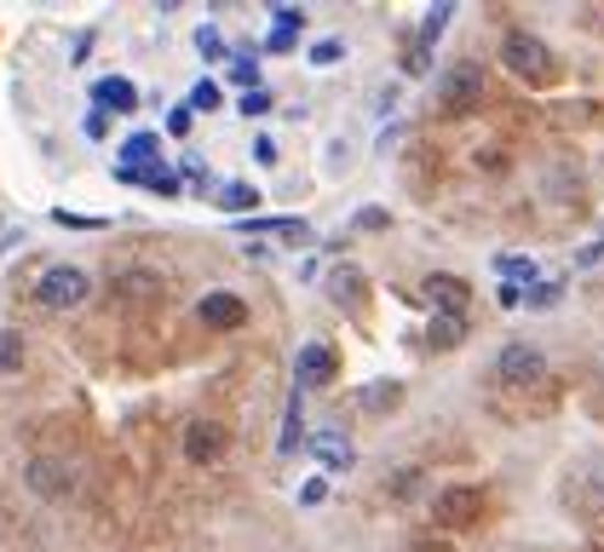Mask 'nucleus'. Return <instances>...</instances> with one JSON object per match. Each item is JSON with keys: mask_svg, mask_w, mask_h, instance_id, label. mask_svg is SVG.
<instances>
[{"mask_svg": "<svg viewBox=\"0 0 604 552\" xmlns=\"http://www.w3.org/2000/svg\"><path fill=\"white\" fill-rule=\"evenodd\" d=\"M501 58H507L513 75H524V81H536V87H547L552 75H559V64H552V53H547V41L530 35V30H513L507 41H501Z\"/></svg>", "mask_w": 604, "mask_h": 552, "instance_id": "obj_1", "label": "nucleus"}, {"mask_svg": "<svg viewBox=\"0 0 604 552\" xmlns=\"http://www.w3.org/2000/svg\"><path fill=\"white\" fill-rule=\"evenodd\" d=\"M87 288H92V276H87L81 265H53V271L35 283V299H41L46 311H75V306L87 299Z\"/></svg>", "mask_w": 604, "mask_h": 552, "instance_id": "obj_2", "label": "nucleus"}, {"mask_svg": "<svg viewBox=\"0 0 604 552\" xmlns=\"http://www.w3.org/2000/svg\"><path fill=\"white\" fill-rule=\"evenodd\" d=\"M495 374H501L507 386H541V380H547V357H541L530 340H513V345L495 357Z\"/></svg>", "mask_w": 604, "mask_h": 552, "instance_id": "obj_3", "label": "nucleus"}, {"mask_svg": "<svg viewBox=\"0 0 604 552\" xmlns=\"http://www.w3.org/2000/svg\"><path fill=\"white\" fill-rule=\"evenodd\" d=\"M477 512H484V489H472V484H449L432 500V518L443 523V530H466Z\"/></svg>", "mask_w": 604, "mask_h": 552, "instance_id": "obj_4", "label": "nucleus"}, {"mask_svg": "<svg viewBox=\"0 0 604 552\" xmlns=\"http://www.w3.org/2000/svg\"><path fill=\"white\" fill-rule=\"evenodd\" d=\"M438 98H443V110H472L484 98V64H449L438 81Z\"/></svg>", "mask_w": 604, "mask_h": 552, "instance_id": "obj_5", "label": "nucleus"}, {"mask_svg": "<svg viewBox=\"0 0 604 552\" xmlns=\"http://www.w3.org/2000/svg\"><path fill=\"white\" fill-rule=\"evenodd\" d=\"M23 484H30L41 500H58V495L75 489V466L58 461V455H35L30 466H23Z\"/></svg>", "mask_w": 604, "mask_h": 552, "instance_id": "obj_6", "label": "nucleus"}, {"mask_svg": "<svg viewBox=\"0 0 604 552\" xmlns=\"http://www.w3.org/2000/svg\"><path fill=\"white\" fill-rule=\"evenodd\" d=\"M224 443H231V438H224L219 420H190L185 426V461L190 466H213L224 455Z\"/></svg>", "mask_w": 604, "mask_h": 552, "instance_id": "obj_7", "label": "nucleus"}, {"mask_svg": "<svg viewBox=\"0 0 604 552\" xmlns=\"http://www.w3.org/2000/svg\"><path fill=\"white\" fill-rule=\"evenodd\" d=\"M329 380H334V345H322V340L299 345V363H294V386H299V391H311V386H329Z\"/></svg>", "mask_w": 604, "mask_h": 552, "instance_id": "obj_8", "label": "nucleus"}, {"mask_svg": "<svg viewBox=\"0 0 604 552\" xmlns=\"http://www.w3.org/2000/svg\"><path fill=\"white\" fill-rule=\"evenodd\" d=\"M196 317H201V329H219V334H231V329H242V322H248V306H242L237 294H201Z\"/></svg>", "mask_w": 604, "mask_h": 552, "instance_id": "obj_9", "label": "nucleus"}, {"mask_svg": "<svg viewBox=\"0 0 604 552\" xmlns=\"http://www.w3.org/2000/svg\"><path fill=\"white\" fill-rule=\"evenodd\" d=\"M426 294H432V306L449 311V317H466V306H472V288L461 283V276H449V271L426 276Z\"/></svg>", "mask_w": 604, "mask_h": 552, "instance_id": "obj_10", "label": "nucleus"}, {"mask_svg": "<svg viewBox=\"0 0 604 552\" xmlns=\"http://www.w3.org/2000/svg\"><path fill=\"white\" fill-rule=\"evenodd\" d=\"M92 104H98V110H121V115H128V110H139V87L128 81V75H105V81L92 87Z\"/></svg>", "mask_w": 604, "mask_h": 552, "instance_id": "obj_11", "label": "nucleus"}, {"mask_svg": "<svg viewBox=\"0 0 604 552\" xmlns=\"http://www.w3.org/2000/svg\"><path fill=\"white\" fill-rule=\"evenodd\" d=\"M329 299H334V306L358 311V306H363V271H358V265H334V271H329Z\"/></svg>", "mask_w": 604, "mask_h": 552, "instance_id": "obj_12", "label": "nucleus"}, {"mask_svg": "<svg viewBox=\"0 0 604 552\" xmlns=\"http://www.w3.org/2000/svg\"><path fill=\"white\" fill-rule=\"evenodd\" d=\"M461 340H466V317L432 311V322H426V345H432V351H455Z\"/></svg>", "mask_w": 604, "mask_h": 552, "instance_id": "obj_13", "label": "nucleus"}, {"mask_svg": "<svg viewBox=\"0 0 604 552\" xmlns=\"http://www.w3.org/2000/svg\"><path fill=\"white\" fill-rule=\"evenodd\" d=\"M311 455L329 466V472H345L351 461H358V455H351V443H345V432H317L311 438Z\"/></svg>", "mask_w": 604, "mask_h": 552, "instance_id": "obj_14", "label": "nucleus"}, {"mask_svg": "<svg viewBox=\"0 0 604 552\" xmlns=\"http://www.w3.org/2000/svg\"><path fill=\"white\" fill-rule=\"evenodd\" d=\"M248 236H283V242H311V224L306 219H254Z\"/></svg>", "mask_w": 604, "mask_h": 552, "instance_id": "obj_15", "label": "nucleus"}, {"mask_svg": "<svg viewBox=\"0 0 604 552\" xmlns=\"http://www.w3.org/2000/svg\"><path fill=\"white\" fill-rule=\"evenodd\" d=\"M358 404H363L369 415H392V409L403 404V386H397V380H374V386H363Z\"/></svg>", "mask_w": 604, "mask_h": 552, "instance_id": "obj_16", "label": "nucleus"}, {"mask_svg": "<svg viewBox=\"0 0 604 552\" xmlns=\"http://www.w3.org/2000/svg\"><path fill=\"white\" fill-rule=\"evenodd\" d=\"M219 208L224 213H254L260 208V190L248 185V179H231V185H219Z\"/></svg>", "mask_w": 604, "mask_h": 552, "instance_id": "obj_17", "label": "nucleus"}, {"mask_svg": "<svg viewBox=\"0 0 604 552\" xmlns=\"http://www.w3.org/2000/svg\"><path fill=\"white\" fill-rule=\"evenodd\" d=\"M156 150H162L156 133H133L128 144H121V167H144V162H156Z\"/></svg>", "mask_w": 604, "mask_h": 552, "instance_id": "obj_18", "label": "nucleus"}, {"mask_svg": "<svg viewBox=\"0 0 604 552\" xmlns=\"http://www.w3.org/2000/svg\"><path fill=\"white\" fill-rule=\"evenodd\" d=\"M299 420H306V409H299V386H294L288 391V415H283V438H276L283 455H294V449H299Z\"/></svg>", "mask_w": 604, "mask_h": 552, "instance_id": "obj_19", "label": "nucleus"}, {"mask_svg": "<svg viewBox=\"0 0 604 552\" xmlns=\"http://www.w3.org/2000/svg\"><path fill=\"white\" fill-rule=\"evenodd\" d=\"M449 18H455V7H432V12L420 18V41H415L420 53H426V46H432V41H438V35L449 30Z\"/></svg>", "mask_w": 604, "mask_h": 552, "instance_id": "obj_20", "label": "nucleus"}, {"mask_svg": "<svg viewBox=\"0 0 604 552\" xmlns=\"http://www.w3.org/2000/svg\"><path fill=\"white\" fill-rule=\"evenodd\" d=\"M501 276H507V288H518V294H524V283H541V276H536V260H518V254L501 260Z\"/></svg>", "mask_w": 604, "mask_h": 552, "instance_id": "obj_21", "label": "nucleus"}, {"mask_svg": "<svg viewBox=\"0 0 604 552\" xmlns=\"http://www.w3.org/2000/svg\"><path fill=\"white\" fill-rule=\"evenodd\" d=\"M0 374H23V334L0 329Z\"/></svg>", "mask_w": 604, "mask_h": 552, "instance_id": "obj_22", "label": "nucleus"}, {"mask_svg": "<svg viewBox=\"0 0 604 552\" xmlns=\"http://www.w3.org/2000/svg\"><path fill=\"white\" fill-rule=\"evenodd\" d=\"M121 294H128V299H150V294H162V276H150V271H128V276H121Z\"/></svg>", "mask_w": 604, "mask_h": 552, "instance_id": "obj_23", "label": "nucleus"}, {"mask_svg": "<svg viewBox=\"0 0 604 552\" xmlns=\"http://www.w3.org/2000/svg\"><path fill=\"white\" fill-rule=\"evenodd\" d=\"M144 185L156 190V196H185V185H179V173H167V167H144Z\"/></svg>", "mask_w": 604, "mask_h": 552, "instance_id": "obj_24", "label": "nucleus"}, {"mask_svg": "<svg viewBox=\"0 0 604 552\" xmlns=\"http://www.w3.org/2000/svg\"><path fill=\"white\" fill-rule=\"evenodd\" d=\"M271 104H276V98H271L265 87H254V92H242V98H237V110H242L248 121H254V115H271Z\"/></svg>", "mask_w": 604, "mask_h": 552, "instance_id": "obj_25", "label": "nucleus"}, {"mask_svg": "<svg viewBox=\"0 0 604 552\" xmlns=\"http://www.w3.org/2000/svg\"><path fill=\"white\" fill-rule=\"evenodd\" d=\"M231 81H237L242 92H254V87H260V64H254V58H231Z\"/></svg>", "mask_w": 604, "mask_h": 552, "instance_id": "obj_26", "label": "nucleus"}, {"mask_svg": "<svg viewBox=\"0 0 604 552\" xmlns=\"http://www.w3.org/2000/svg\"><path fill=\"white\" fill-rule=\"evenodd\" d=\"M53 219L69 224V231H105V219H98V213H69V208H58Z\"/></svg>", "mask_w": 604, "mask_h": 552, "instance_id": "obj_27", "label": "nucleus"}, {"mask_svg": "<svg viewBox=\"0 0 604 552\" xmlns=\"http://www.w3.org/2000/svg\"><path fill=\"white\" fill-rule=\"evenodd\" d=\"M196 46H201V58H224V41H219L213 23H201V30H196Z\"/></svg>", "mask_w": 604, "mask_h": 552, "instance_id": "obj_28", "label": "nucleus"}, {"mask_svg": "<svg viewBox=\"0 0 604 552\" xmlns=\"http://www.w3.org/2000/svg\"><path fill=\"white\" fill-rule=\"evenodd\" d=\"M340 58H345L340 41H317V46H311V64H317V69H329V64H340Z\"/></svg>", "mask_w": 604, "mask_h": 552, "instance_id": "obj_29", "label": "nucleus"}, {"mask_svg": "<svg viewBox=\"0 0 604 552\" xmlns=\"http://www.w3.org/2000/svg\"><path fill=\"white\" fill-rule=\"evenodd\" d=\"M190 110H219V87L213 81H196L190 87Z\"/></svg>", "mask_w": 604, "mask_h": 552, "instance_id": "obj_30", "label": "nucleus"}, {"mask_svg": "<svg viewBox=\"0 0 604 552\" xmlns=\"http://www.w3.org/2000/svg\"><path fill=\"white\" fill-rule=\"evenodd\" d=\"M559 294H564V283H541V288H530V306L547 311V306H559Z\"/></svg>", "mask_w": 604, "mask_h": 552, "instance_id": "obj_31", "label": "nucleus"}, {"mask_svg": "<svg viewBox=\"0 0 604 552\" xmlns=\"http://www.w3.org/2000/svg\"><path fill=\"white\" fill-rule=\"evenodd\" d=\"M386 224H392L386 208H363V213H358V231H386Z\"/></svg>", "mask_w": 604, "mask_h": 552, "instance_id": "obj_32", "label": "nucleus"}, {"mask_svg": "<svg viewBox=\"0 0 604 552\" xmlns=\"http://www.w3.org/2000/svg\"><path fill=\"white\" fill-rule=\"evenodd\" d=\"M294 35H299V23H276V30H271V53H288Z\"/></svg>", "mask_w": 604, "mask_h": 552, "instance_id": "obj_33", "label": "nucleus"}, {"mask_svg": "<svg viewBox=\"0 0 604 552\" xmlns=\"http://www.w3.org/2000/svg\"><path fill=\"white\" fill-rule=\"evenodd\" d=\"M185 179H190V185H196L201 196H208V167H201L196 156H185Z\"/></svg>", "mask_w": 604, "mask_h": 552, "instance_id": "obj_34", "label": "nucleus"}, {"mask_svg": "<svg viewBox=\"0 0 604 552\" xmlns=\"http://www.w3.org/2000/svg\"><path fill=\"white\" fill-rule=\"evenodd\" d=\"M322 495H329V489H322V478H311L306 489H299V500H306V507H317V500H322Z\"/></svg>", "mask_w": 604, "mask_h": 552, "instance_id": "obj_35", "label": "nucleus"}, {"mask_svg": "<svg viewBox=\"0 0 604 552\" xmlns=\"http://www.w3.org/2000/svg\"><path fill=\"white\" fill-rule=\"evenodd\" d=\"M415 552H449L443 541H415Z\"/></svg>", "mask_w": 604, "mask_h": 552, "instance_id": "obj_36", "label": "nucleus"}]
</instances>
